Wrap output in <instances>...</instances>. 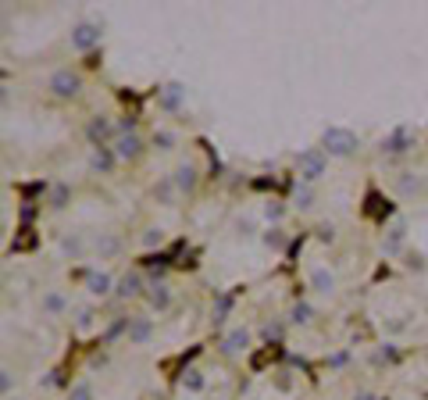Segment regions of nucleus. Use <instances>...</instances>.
Returning a JSON list of instances; mask_svg holds the SVG:
<instances>
[{
	"label": "nucleus",
	"mask_w": 428,
	"mask_h": 400,
	"mask_svg": "<svg viewBox=\"0 0 428 400\" xmlns=\"http://www.w3.org/2000/svg\"><path fill=\"white\" fill-rule=\"evenodd\" d=\"M261 214H264L268 225H282V218H286V204H282V200H264Z\"/></svg>",
	"instance_id": "obj_25"
},
{
	"label": "nucleus",
	"mask_w": 428,
	"mask_h": 400,
	"mask_svg": "<svg viewBox=\"0 0 428 400\" xmlns=\"http://www.w3.org/2000/svg\"><path fill=\"white\" fill-rule=\"evenodd\" d=\"M204 386H207V379H204L200 368H186V372H182V390L186 393H204Z\"/></svg>",
	"instance_id": "obj_24"
},
{
	"label": "nucleus",
	"mask_w": 428,
	"mask_h": 400,
	"mask_svg": "<svg viewBox=\"0 0 428 400\" xmlns=\"http://www.w3.org/2000/svg\"><path fill=\"white\" fill-rule=\"evenodd\" d=\"M146 304L154 307V311H168V307H171V290H168V283H165V286H150Z\"/></svg>",
	"instance_id": "obj_21"
},
{
	"label": "nucleus",
	"mask_w": 428,
	"mask_h": 400,
	"mask_svg": "<svg viewBox=\"0 0 428 400\" xmlns=\"http://www.w3.org/2000/svg\"><path fill=\"white\" fill-rule=\"evenodd\" d=\"M311 318H314V304L296 300V304L289 307V325H311Z\"/></svg>",
	"instance_id": "obj_22"
},
{
	"label": "nucleus",
	"mask_w": 428,
	"mask_h": 400,
	"mask_svg": "<svg viewBox=\"0 0 428 400\" xmlns=\"http://www.w3.org/2000/svg\"><path fill=\"white\" fill-rule=\"evenodd\" d=\"M314 204H318V193H314L311 182H296L293 186V207L296 211H311Z\"/></svg>",
	"instance_id": "obj_20"
},
{
	"label": "nucleus",
	"mask_w": 428,
	"mask_h": 400,
	"mask_svg": "<svg viewBox=\"0 0 428 400\" xmlns=\"http://www.w3.org/2000/svg\"><path fill=\"white\" fill-rule=\"evenodd\" d=\"M165 279H168V265H154V268H150V283H154V286H165Z\"/></svg>",
	"instance_id": "obj_37"
},
{
	"label": "nucleus",
	"mask_w": 428,
	"mask_h": 400,
	"mask_svg": "<svg viewBox=\"0 0 428 400\" xmlns=\"http://www.w3.org/2000/svg\"><path fill=\"white\" fill-rule=\"evenodd\" d=\"M171 182H175V190H178V193H193V190H197V182H200V172H197V165H190V161L175 165V172H171Z\"/></svg>",
	"instance_id": "obj_9"
},
{
	"label": "nucleus",
	"mask_w": 428,
	"mask_h": 400,
	"mask_svg": "<svg viewBox=\"0 0 428 400\" xmlns=\"http://www.w3.org/2000/svg\"><path fill=\"white\" fill-rule=\"evenodd\" d=\"M239 229H243V236H250L254 232V222L250 218H239Z\"/></svg>",
	"instance_id": "obj_42"
},
{
	"label": "nucleus",
	"mask_w": 428,
	"mask_h": 400,
	"mask_svg": "<svg viewBox=\"0 0 428 400\" xmlns=\"http://www.w3.org/2000/svg\"><path fill=\"white\" fill-rule=\"evenodd\" d=\"M114 165H118L114 147H93V150H89V168H93V172L111 175V172H114Z\"/></svg>",
	"instance_id": "obj_11"
},
{
	"label": "nucleus",
	"mask_w": 428,
	"mask_h": 400,
	"mask_svg": "<svg viewBox=\"0 0 428 400\" xmlns=\"http://www.w3.org/2000/svg\"><path fill=\"white\" fill-rule=\"evenodd\" d=\"M311 290L318 297H332L335 293V272L328 268H311Z\"/></svg>",
	"instance_id": "obj_17"
},
{
	"label": "nucleus",
	"mask_w": 428,
	"mask_h": 400,
	"mask_svg": "<svg viewBox=\"0 0 428 400\" xmlns=\"http://www.w3.org/2000/svg\"><path fill=\"white\" fill-rule=\"evenodd\" d=\"M129 325H132V318H114V322L104 329V343H114L118 336H129Z\"/></svg>",
	"instance_id": "obj_28"
},
{
	"label": "nucleus",
	"mask_w": 428,
	"mask_h": 400,
	"mask_svg": "<svg viewBox=\"0 0 428 400\" xmlns=\"http://www.w3.org/2000/svg\"><path fill=\"white\" fill-rule=\"evenodd\" d=\"M353 400H379L375 393H368V390H360V393H353Z\"/></svg>",
	"instance_id": "obj_44"
},
{
	"label": "nucleus",
	"mask_w": 428,
	"mask_h": 400,
	"mask_svg": "<svg viewBox=\"0 0 428 400\" xmlns=\"http://www.w3.org/2000/svg\"><path fill=\"white\" fill-rule=\"evenodd\" d=\"M154 147H158V150H171V147H175V133H171V129H158V133H154Z\"/></svg>",
	"instance_id": "obj_34"
},
{
	"label": "nucleus",
	"mask_w": 428,
	"mask_h": 400,
	"mask_svg": "<svg viewBox=\"0 0 428 400\" xmlns=\"http://www.w3.org/2000/svg\"><path fill=\"white\" fill-rule=\"evenodd\" d=\"M86 254V239L82 236H65V239H61V258H72V261H79Z\"/></svg>",
	"instance_id": "obj_23"
},
{
	"label": "nucleus",
	"mask_w": 428,
	"mask_h": 400,
	"mask_svg": "<svg viewBox=\"0 0 428 400\" xmlns=\"http://www.w3.org/2000/svg\"><path fill=\"white\" fill-rule=\"evenodd\" d=\"M93 307H79V311H75V329L79 332H89V329H93Z\"/></svg>",
	"instance_id": "obj_30"
},
{
	"label": "nucleus",
	"mask_w": 428,
	"mask_h": 400,
	"mask_svg": "<svg viewBox=\"0 0 428 400\" xmlns=\"http://www.w3.org/2000/svg\"><path fill=\"white\" fill-rule=\"evenodd\" d=\"M114 154H118V161H136L139 154H143V136H139V133L118 136V140H114Z\"/></svg>",
	"instance_id": "obj_10"
},
{
	"label": "nucleus",
	"mask_w": 428,
	"mask_h": 400,
	"mask_svg": "<svg viewBox=\"0 0 428 400\" xmlns=\"http://www.w3.org/2000/svg\"><path fill=\"white\" fill-rule=\"evenodd\" d=\"M158 104H161V111H178L182 104H186V86H182V82H168L161 89Z\"/></svg>",
	"instance_id": "obj_15"
},
{
	"label": "nucleus",
	"mask_w": 428,
	"mask_h": 400,
	"mask_svg": "<svg viewBox=\"0 0 428 400\" xmlns=\"http://www.w3.org/2000/svg\"><path fill=\"white\" fill-rule=\"evenodd\" d=\"M261 243L271 251V254H282L286 247H289V236H286V229L282 225H268L264 232H261Z\"/></svg>",
	"instance_id": "obj_18"
},
{
	"label": "nucleus",
	"mask_w": 428,
	"mask_h": 400,
	"mask_svg": "<svg viewBox=\"0 0 428 400\" xmlns=\"http://www.w3.org/2000/svg\"><path fill=\"white\" fill-rule=\"evenodd\" d=\"M61 383V372H47L43 379H40V386H57Z\"/></svg>",
	"instance_id": "obj_41"
},
{
	"label": "nucleus",
	"mask_w": 428,
	"mask_h": 400,
	"mask_svg": "<svg viewBox=\"0 0 428 400\" xmlns=\"http://www.w3.org/2000/svg\"><path fill=\"white\" fill-rule=\"evenodd\" d=\"M282 332H286V325H282V322H268V325L261 329V336H264L268 343H271V340L279 343V340H282Z\"/></svg>",
	"instance_id": "obj_33"
},
{
	"label": "nucleus",
	"mask_w": 428,
	"mask_h": 400,
	"mask_svg": "<svg viewBox=\"0 0 428 400\" xmlns=\"http://www.w3.org/2000/svg\"><path fill=\"white\" fill-rule=\"evenodd\" d=\"M229 307H232V297H225V293H222V297H218V304H214V318H211V322H214V325H222V322L229 318Z\"/></svg>",
	"instance_id": "obj_31"
},
{
	"label": "nucleus",
	"mask_w": 428,
	"mask_h": 400,
	"mask_svg": "<svg viewBox=\"0 0 428 400\" xmlns=\"http://www.w3.org/2000/svg\"><path fill=\"white\" fill-rule=\"evenodd\" d=\"M250 343H254L250 329H247V325H236V329H229V332H225V340H222V354H225V357H239Z\"/></svg>",
	"instance_id": "obj_6"
},
{
	"label": "nucleus",
	"mask_w": 428,
	"mask_h": 400,
	"mask_svg": "<svg viewBox=\"0 0 428 400\" xmlns=\"http://www.w3.org/2000/svg\"><path fill=\"white\" fill-rule=\"evenodd\" d=\"M407 265H411V268H414V272H425V261H421V254H414V258H411V261H407Z\"/></svg>",
	"instance_id": "obj_43"
},
{
	"label": "nucleus",
	"mask_w": 428,
	"mask_h": 400,
	"mask_svg": "<svg viewBox=\"0 0 428 400\" xmlns=\"http://www.w3.org/2000/svg\"><path fill=\"white\" fill-rule=\"evenodd\" d=\"M150 340H154V322L143 318V315H136L132 325H129V343H132V347H143V343H150Z\"/></svg>",
	"instance_id": "obj_16"
},
{
	"label": "nucleus",
	"mask_w": 428,
	"mask_h": 400,
	"mask_svg": "<svg viewBox=\"0 0 428 400\" xmlns=\"http://www.w3.org/2000/svg\"><path fill=\"white\" fill-rule=\"evenodd\" d=\"M296 172H300V182H314L328 172V154L321 147H307V150H300L296 154Z\"/></svg>",
	"instance_id": "obj_2"
},
{
	"label": "nucleus",
	"mask_w": 428,
	"mask_h": 400,
	"mask_svg": "<svg viewBox=\"0 0 428 400\" xmlns=\"http://www.w3.org/2000/svg\"><path fill=\"white\" fill-rule=\"evenodd\" d=\"M139 243H143V251H161V247H165V229H158V225L143 229Z\"/></svg>",
	"instance_id": "obj_26"
},
{
	"label": "nucleus",
	"mask_w": 428,
	"mask_h": 400,
	"mask_svg": "<svg viewBox=\"0 0 428 400\" xmlns=\"http://www.w3.org/2000/svg\"><path fill=\"white\" fill-rule=\"evenodd\" d=\"M346 361H350V354H346V350H335V354L328 357V368H343Z\"/></svg>",
	"instance_id": "obj_40"
},
{
	"label": "nucleus",
	"mask_w": 428,
	"mask_h": 400,
	"mask_svg": "<svg viewBox=\"0 0 428 400\" xmlns=\"http://www.w3.org/2000/svg\"><path fill=\"white\" fill-rule=\"evenodd\" d=\"M86 293L89 297H114V279L107 272H89L86 275Z\"/></svg>",
	"instance_id": "obj_14"
},
{
	"label": "nucleus",
	"mask_w": 428,
	"mask_h": 400,
	"mask_svg": "<svg viewBox=\"0 0 428 400\" xmlns=\"http://www.w3.org/2000/svg\"><path fill=\"white\" fill-rule=\"evenodd\" d=\"M86 136H89V143L93 147H107L111 140H118V126H111V118H89L86 121Z\"/></svg>",
	"instance_id": "obj_5"
},
{
	"label": "nucleus",
	"mask_w": 428,
	"mask_h": 400,
	"mask_svg": "<svg viewBox=\"0 0 428 400\" xmlns=\"http://www.w3.org/2000/svg\"><path fill=\"white\" fill-rule=\"evenodd\" d=\"M357 147H360V140H357V133L346 129V126H328V129L321 133V150L328 154V158H350Z\"/></svg>",
	"instance_id": "obj_1"
},
{
	"label": "nucleus",
	"mask_w": 428,
	"mask_h": 400,
	"mask_svg": "<svg viewBox=\"0 0 428 400\" xmlns=\"http://www.w3.org/2000/svg\"><path fill=\"white\" fill-rule=\"evenodd\" d=\"M93 254H97L100 261L118 258V254H121V236H114V232H97V236H93Z\"/></svg>",
	"instance_id": "obj_12"
},
{
	"label": "nucleus",
	"mask_w": 428,
	"mask_h": 400,
	"mask_svg": "<svg viewBox=\"0 0 428 400\" xmlns=\"http://www.w3.org/2000/svg\"><path fill=\"white\" fill-rule=\"evenodd\" d=\"M375 357H379V361H385V364H392L396 357H400V350H396V343H382Z\"/></svg>",
	"instance_id": "obj_36"
},
{
	"label": "nucleus",
	"mask_w": 428,
	"mask_h": 400,
	"mask_svg": "<svg viewBox=\"0 0 428 400\" xmlns=\"http://www.w3.org/2000/svg\"><path fill=\"white\" fill-rule=\"evenodd\" d=\"M175 182H171V175H165V179H158V186H154V200L158 204H171L175 200Z\"/></svg>",
	"instance_id": "obj_27"
},
{
	"label": "nucleus",
	"mask_w": 428,
	"mask_h": 400,
	"mask_svg": "<svg viewBox=\"0 0 428 400\" xmlns=\"http://www.w3.org/2000/svg\"><path fill=\"white\" fill-rule=\"evenodd\" d=\"M318 239H321V243H332V239H335V225H332V222H321V225H318Z\"/></svg>",
	"instance_id": "obj_39"
},
{
	"label": "nucleus",
	"mask_w": 428,
	"mask_h": 400,
	"mask_svg": "<svg viewBox=\"0 0 428 400\" xmlns=\"http://www.w3.org/2000/svg\"><path fill=\"white\" fill-rule=\"evenodd\" d=\"M100 40H104V33H100V25H97V22H75V25H72V33H68V43H72V50H75V54H89V50H97V47H100Z\"/></svg>",
	"instance_id": "obj_4"
},
{
	"label": "nucleus",
	"mask_w": 428,
	"mask_h": 400,
	"mask_svg": "<svg viewBox=\"0 0 428 400\" xmlns=\"http://www.w3.org/2000/svg\"><path fill=\"white\" fill-rule=\"evenodd\" d=\"M40 307H43V315L57 318V315H65V311H68V297L61 293V290H47V293H43V300H40Z\"/></svg>",
	"instance_id": "obj_19"
},
{
	"label": "nucleus",
	"mask_w": 428,
	"mask_h": 400,
	"mask_svg": "<svg viewBox=\"0 0 428 400\" xmlns=\"http://www.w3.org/2000/svg\"><path fill=\"white\" fill-rule=\"evenodd\" d=\"M143 275L139 272H125L121 279L114 283V300H136V297H143Z\"/></svg>",
	"instance_id": "obj_8"
},
{
	"label": "nucleus",
	"mask_w": 428,
	"mask_h": 400,
	"mask_svg": "<svg viewBox=\"0 0 428 400\" xmlns=\"http://www.w3.org/2000/svg\"><path fill=\"white\" fill-rule=\"evenodd\" d=\"M15 390V372H11V368H4V372H0V393H11Z\"/></svg>",
	"instance_id": "obj_38"
},
{
	"label": "nucleus",
	"mask_w": 428,
	"mask_h": 400,
	"mask_svg": "<svg viewBox=\"0 0 428 400\" xmlns=\"http://www.w3.org/2000/svg\"><path fill=\"white\" fill-rule=\"evenodd\" d=\"M404 243H407V229H404V222H396V225L382 236V254H385V258L404 254Z\"/></svg>",
	"instance_id": "obj_13"
},
{
	"label": "nucleus",
	"mask_w": 428,
	"mask_h": 400,
	"mask_svg": "<svg viewBox=\"0 0 428 400\" xmlns=\"http://www.w3.org/2000/svg\"><path fill=\"white\" fill-rule=\"evenodd\" d=\"M47 89H50V97H57V101H75L82 94V75L72 72V68H57L47 79Z\"/></svg>",
	"instance_id": "obj_3"
},
{
	"label": "nucleus",
	"mask_w": 428,
	"mask_h": 400,
	"mask_svg": "<svg viewBox=\"0 0 428 400\" xmlns=\"http://www.w3.org/2000/svg\"><path fill=\"white\" fill-rule=\"evenodd\" d=\"M396 190L400 193H421V179H411V175H400V182H396Z\"/></svg>",
	"instance_id": "obj_35"
},
{
	"label": "nucleus",
	"mask_w": 428,
	"mask_h": 400,
	"mask_svg": "<svg viewBox=\"0 0 428 400\" xmlns=\"http://www.w3.org/2000/svg\"><path fill=\"white\" fill-rule=\"evenodd\" d=\"M68 400H93V383H89V379H79V383L68 390Z\"/></svg>",
	"instance_id": "obj_29"
},
{
	"label": "nucleus",
	"mask_w": 428,
	"mask_h": 400,
	"mask_svg": "<svg viewBox=\"0 0 428 400\" xmlns=\"http://www.w3.org/2000/svg\"><path fill=\"white\" fill-rule=\"evenodd\" d=\"M65 204H68V186H65V182H57V186L50 190V207H54V211H61Z\"/></svg>",
	"instance_id": "obj_32"
},
{
	"label": "nucleus",
	"mask_w": 428,
	"mask_h": 400,
	"mask_svg": "<svg viewBox=\"0 0 428 400\" xmlns=\"http://www.w3.org/2000/svg\"><path fill=\"white\" fill-rule=\"evenodd\" d=\"M414 147V133L407 129V126H400V129H392L389 136H382V143H379V150L382 154H389V158H392V154H407Z\"/></svg>",
	"instance_id": "obj_7"
}]
</instances>
